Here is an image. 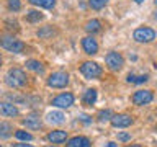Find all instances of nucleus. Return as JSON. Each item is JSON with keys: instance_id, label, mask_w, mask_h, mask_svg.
<instances>
[{"instance_id": "f257e3e1", "label": "nucleus", "mask_w": 157, "mask_h": 147, "mask_svg": "<svg viewBox=\"0 0 157 147\" xmlns=\"http://www.w3.org/2000/svg\"><path fill=\"white\" fill-rule=\"evenodd\" d=\"M5 82H7V85L12 87V88H21V87L26 85V74L18 67L10 69L7 72V77H5Z\"/></svg>"}, {"instance_id": "f03ea898", "label": "nucleus", "mask_w": 157, "mask_h": 147, "mask_svg": "<svg viewBox=\"0 0 157 147\" xmlns=\"http://www.w3.org/2000/svg\"><path fill=\"white\" fill-rule=\"evenodd\" d=\"M0 46L10 52H15V54H20L25 49V44L13 36H2L0 38Z\"/></svg>"}, {"instance_id": "7ed1b4c3", "label": "nucleus", "mask_w": 157, "mask_h": 147, "mask_svg": "<svg viewBox=\"0 0 157 147\" xmlns=\"http://www.w3.org/2000/svg\"><path fill=\"white\" fill-rule=\"evenodd\" d=\"M132 38H134V41H137V43H152L155 39V31L149 26H141V28L134 29Z\"/></svg>"}, {"instance_id": "20e7f679", "label": "nucleus", "mask_w": 157, "mask_h": 147, "mask_svg": "<svg viewBox=\"0 0 157 147\" xmlns=\"http://www.w3.org/2000/svg\"><path fill=\"white\" fill-rule=\"evenodd\" d=\"M101 72H103L101 66H98V64L93 62V61H87L80 66V74L85 78H97V77L101 75Z\"/></svg>"}, {"instance_id": "39448f33", "label": "nucleus", "mask_w": 157, "mask_h": 147, "mask_svg": "<svg viewBox=\"0 0 157 147\" xmlns=\"http://www.w3.org/2000/svg\"><path fill=\"white\" fill-rule=\"evenodd\" d=\"M69 83V74L66 72H52L48 77V85L52 88H64Z\"/></svg>"}, {"instance_id": "423d86ee", "label": "nucleus", "mask_w": 157, "mask_h": 147, "mask_svg": "<svg viewBox=\"0 0 157 147\" xmlns=\"http://www.w3.org/2000/svg\"><path fill=\"white\" fill-rule=\"evenodd\" d=\"M105 62H106V66H108L110 70H121L123 66H124V59H123V56L120 52H115V51L106 54Z\"/></svg>"}, {"instance_id": "0eeeda50", "label": "nucleus", "mask_w": 157, "mask_h": 147, "mask_svg": "<svg viewBox=\"0 0 157 147\" xmlns=\"http://www.w3.org/2000/svg\"><path fill=\"white\" fill-rule=\"evenodd\" d=\"M152 98H154V95H152L151 90H137V92H134V95H132V103L137 106H142V105L151 103Z\"/></svg>"}, {"instance_id": "6e6552de", "label": "nucleus", "mask_w": 157, "mask_h": 147, "mask_svg": "<svg viewBox=\"0 0 157 147\" xmlns=\"http://www.w3.org/2000/svg\"><path fill=\"white\" fill-rule=\"evenodd\" d=\"M51 105L56 106V108H69V106L74 105V95L69 93V92L67 93H61V95H57L51 101Z\"/></svg>"}, {"instance_id": "1a4fd4ad", "label": "nucleus", "mask_w": 157, "mask_h": 147, "mask_svg": "<svg viewBox=\"0 0 157 147\" xmlns=\"http://www.w3.org/2000/svg\"><path fill=\"white\" fill-rule=\"evenodd\" d=\"M110 121L115 127H128V126L132 124V118L129 115H124V113H121V115H113Z\"/></svg>"}, {"instance_id": "9d476101", "label": "nucleus", "mask_w": 157, "mask_h": 147, "mask_svg": "<svg viewBox=\"0 0 157 147\" xmlns=\"http://www.w3.org/2000/svg\"><path fill=\"white\" fill-rule=\"evenodd\" d=\"M82 49L85 54H88V56H93V54L98 52V43L92 36H85L82 39Z\"/></svg>"}, {"instance_id": "9b49d317", "label": "nucleus", "mask_w": 157, "mask_h": 147, "mask_svg": "<svg viewBox=\"0 0 157 147\" xmlns=\"http://www.w3.org/2000/svg\"><path fill=\"white\" fill-rule=\"evenodd\" d=\"M0 115H2V116H8V118L18 116V108L15 106L13 103L0 101Z\"/></svg>"}, {"instance_id": "f8f14e48", "label": "nucleus", "mask_w": 157, "mask_h": 147, "mask_svg": "<svg viewBox=\"0 0 157 147\" xmlns=\"http://www.w3.org/2000/svg\"><path fill=\"white\" fill-rule=\"evenodd\" d=\"M23 124L26 126V127H29V129H39V127L43 126V123H41V119H39L38 115L31 113V115H28V116L23 119Z\"/></svg>"}, {"instance_id": "ddd939ff", "label": "nucleus", "mask_w": 157, "mask_h": 147, "mask_svg": "<svg viewBox=\"0 0 157 147\" xmlns=\"http://www.w3.org/2000/svg\"><path fill=\"white\" fill-rule=\"evenodd\" d=\"M67 139V132L66 131H51L48 134V141L52 144H62Z\"/></svg>"}, {"instance_id": "4468645a", "label": "nucleus", "mask_w": 157, "mask_h": 147, "mask_svg": "<svg viewBox=\"0 0 157 147\" xmlns=\"http://www.w3.org/2000/svg\"><path fill=\"white\" fill-rule=\"evenodd\" d=\"M67 147H90V141L83 136H75L72 139H69Z\"/></svg>"}, {"instance_id": "2eb2a0df", "label": "nucleus", "mask_w": 157, "mask_h": 147, "mask_svg": "<svg viewBox=\"0 0 157 147\" xmlns=\"http://www.w3.org/2000/svg\"><path fill=\"white\" fill-rule=\"evenodd\" d=\"M82 101H83V105H87V106L93 105V103L97 101V90H93V88L85 90L83 92V96H82Z\"/></svg>"}, {"instance_id": "dca6fc26", "label": "nucleus", "mask_w": 157, "mask_h": 147, "mask_svg": "<svg viewBox=\"0 0 157 147\" xmlns=\"http://www.w3.org/2000/svg\"><path fill=\"white\" fill-rule=\"evenodd\" d=\"M48 121L51 123V124H62V123L66 121V116H64L61 111H51L48 115Z\"/></svg>"}, {"instance_id": "f3484780", "label": "nucleus", "mask_w": 157, "mask_h": 147, "mask_svg": "<svg viewBox=\"0 0 157 147\" xmlns=\"http://www.w3.org/2000/svg\"><path fill=\"white\" fill-rule=\"evenodd\" d=\"M13 134L12 124L10 123H0V139H8Z\"/></svg>"}, {"instance_id": "a211bd4d", "label": "nucleus", "mask_w": 157, "mask_h": 147, "mask_svg": "<svg viewBox=\"0 0 157 147\" xmlns=\"http://www.w3.org/2000/svg\"><path fill=\"white\" fill-rule=\"evenodd\" d=\"M101 29V23L100 20H88V21L85 23V31L88 33H97Z\"/></svg>"}, {"instance_id": "6ab92c4d", "label": "nucleus", "mask_w": 157, "mask_h": 147, "mask_svg": "<svg viewBox=\"0 0 157 147\" xmlns=\"http://www.w3.org/2000/svg\"><path fill=\"white\" fill-rule=\"evenodd\" d=\"M128 83H144L149 80V75L144 74V75H134V74H129V75L126 77Z\"/></svg>"}, {"instance_id": "aec40b11", "label": "nucleus", "mask_w": 157, "mask_h": 147, "mask_svg": "<svg viewBox=\"0 0 157 147\" xmlns=\"http://www.w3.org/2000/svg\"><path fill=\"white\" fill-rule=\"evenodd\" d=\"M29 3L36 5V7H43V8H54V5H56V0H28Z\"/></svg>"}, {"instance_id": "412c9836", "label": "nucleus", "mask_w": 157, "mask_h": 147, "mask_svg": "<svg viewBox=\"0 0 157 147\" xmlns=\"http://www.w3.org/2000/svg\"><path fill=\"white\" fill-rule=\"evenodd\" d=\"M26 67L29 69V70H33V72H36V74H41L44 70V66L39 61H34V59H31V61H28L26 62Z\"/></svg>"}, {"instance_id": "4be33fe9", "label": "nucleus", "mask_w": 157, "mask_h": 147, "mask_svg": "<svg viewBox=\"0 0 157 147\" xmlns=\"http://www.w3.org/2000/svg\"><path fill=\"white\" fill-rule=\"evenodd\" d=\"M26 20L31 23H36L39 20H43V15L39 12H36V10H29V12H26Z\"/></svg>"}, {"instance_id": "5701e85b", "label": "nucleus", "mask_w": 157, "mask_h": 147, "mask_svg": "<svg viewBox=\"0 0 157 147\" xmlns=\"http://www.w3.org/2000/svg\"><path fill=\"white\" fill-rule=\"evenodd\" d=\"M54 33H56V29H54L52 26H44L38 31V36L39 38H51Z\"/></svg>"}, {"instance_id": "b1692460", "label": "nucleus", "mask_w": 157, "mask_h": 147, "mask_svg": "<svg viewBox=\"0 0 157 147\" xmlns=\"http://www.w3.org/2000/svg\"><path fill=\"white\" fill-rule=\"evenodd\" d=\"M106 3H108V0H88V5L93 10H101Z\"/></svg>"}, {"instance_id": "393cba45", "label": "nucleus", "mask_w": 157, "mask_h": 147, "mask_svg": "<svg viewBox=\"0 0 157 147\" xmlns=\"http://www.w3.org/2000/svg\"><path fill=\"white\" fill-rule=\"evenodd\" d=\"M15 137H17V139H20V141H31V139H33V136L29 134V132L21 131V129L15 131Z\"/></svg>"}, {"instance_id": "a878e982", "label": "nucleus", "mask_w": 157, "mask_h": 147, "mask_svg": "<svg viewBox=\"0 0 157 147\" xmlns=\"http://www.w3.org/2000/svg\"><path fill=\"white\" fill-rule=\"evenodd\" d=\"M111 111L110 110H103V111H100L98 113V121L100 123H105V121H108V119H111Z\"/></svg>"}, {"instance_id": "bb28decb", "label": "nucleus", "mask_w": 157, "mask_h": 147, "mask_svg": "<svg viewBox=\"0 0 157 147\" xmlns=\"http://www.w3.org/2000/svg\"><path fill=\"white\" fill-rule=\"evenodd\" d=\"M7 3H8V8L13 10V12H18L21 8V2L20 0H7Z\"/></svg>"}, {"instance_id": "cd10ccee", "label": "nucleus", "mask_w": 157, "mask_h": 147, "mask_svg": "<svg viewBox=\"0 0 157 147\" xmlns=\"http://www.w3.org/2000/svg\"><path fill=\"white\" fill-rule=\"evenodd\" d=\"M118 141H121V142L131 141V134L129 132H118Z\"/></svg>"}, {"instance_id": "c85d7f7f", "label": "nucleus", "mask_w": 157, "mask_h": 147, "mask_svg": "<svg viewBox=\"0 0 157 147\" xmlns=\"http://www.w3.org/2000/svg\"><path fill=\"white\" fill-rule=\"evenodd\" d=\"M78 118H80V121H83L85 124H88V123H92V118H90V116H87V115H80Z\"/></svg>"}, {"instance_id": "c756f323", "label": "nucleus", "mask_w": 157, "mask_h": 147, "mask_svg": "<svg viewBox=\"0 0 157 147\" xmlns=\"http://www.w3.org/2000/svg\"><path fill=\"white\" fill-rule=\"evenodd\" d=\"M15 147H33V145H29V144H17Z\"/></svg>"}, {"instance_id": "7c9ffc66", "label": "nucleus", "mask_w": 157, "mask_h": 147, "mask_svg": "<svg viewBox=\"0 0 157 147\" xmlns=\"http://www.w3.org/2000/svg\"><path fill=\"white\" fill-rule=\"evenodd\" d=\"M105 147H116V144H115V142H108Z\"/></svg>"}, {"instance_id": "2f4dec72", "label": "nucleus", "mask_w": 157, "mask_h": 147, "mask_svg": "<svg viewBox=\"0 0 157 147\" xmlns=\"http://www.w3.org/2000/svg\"><path fill=\"white\" fill-rule=\"evenodd\" d=\"M134 2H136V3H142L144 0H134Z\"/></svg>"}, {"instance_id": "473e14b6", "label": "nucleus", "mask_w": 157, "mask_h": 147, "mask_svg": "<svg viewBox=\"0 0 157 147\" xmlns=\"http://www.w3.org/2000/svg\"><path fill=\"white\" fill-rule=\"evenodd\" d=\"M129 147H141V145H136V144H134V145H129Z\"/></svg>"}, {"instance_id": "72a5a7b5", "label": "nucleus", "mask_w": 157, "mask_h": 147, "mask_svg": "<svg viewBox=\"0 0 157 147\" xmlns=\"http://www.w3.org/2000/svg\"><path fill=\"white\" fill-rule=\"evenodd\" d=\"M0 66H2V56H0Z\"/></svg>"}, {"instance_id": "f704fd0d", "label": "nucleus", "mask_w": 157, "mask_h": 147, "mask_svg": "<svg viewBox=\"0 0 157 147\" xmlns=\"http://www.w3.org/2000/svg\"><path fill=\"white\" fill-rule=\"evenodd\" d=\"M155 20H157V12H155Z\"/></svg>"}, {"instance_id": "c9c22d12", "label": "nucleus", "mask_w": 157, "mask_h": 147, "mask_svg": "<svg viewBox=\"0 0 157 147\" xmlns=\"http://www.w3.org/2000/svg\"><path fill=\"white\" fill-rule=\"evenodd\" d=\"M155 5H157V0H155Z\"/></svg>"}, {"instance_id": "e433bc0d", "label": "nucleus", "mask_w": 157, "mask_h": 147, "mask_svg": "<svg viewBox=\"0 0 157 147\" xmlns=\"http://www.w3.org/2000/svg\"><path fill=\"white\" fill-rule=\"evenodd\" d=\"M51 147H52V145H51ZM54 147H56V145H54Z\"/></svg>"}]
</instances>
